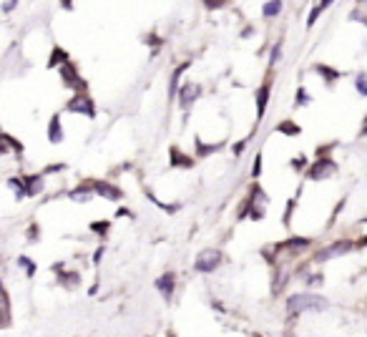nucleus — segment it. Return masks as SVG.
I'll return each mask as SVG.
<instances>
[{
    "label": "nucleus",
    "instance_id": "obj_1",
    "mask_svg": "<svg viewBox=\"0 0 367 337\" xmlns=\"http://www.w3.org/2000/svg\"><path fill=\"white\" fill-rule=\"evenodd\" d=\"M329 307V302L324 299V297H319V294H312V292H302V294H292L289 299H287V312L294 317V314H302V312H307V309H314V312H322V309H327Z\"/></svg>",
    "mask_w": 367,
    "mask_h": 337
},
{
    "label": "nucleus",
    "instance_id": "obj_2",
    "mask_svg": "<svg viewBox=\"0 0 367 337\" xmlns=\"http://www.w3.org/2000/svg\"><path fill=\"white\" fill-rule=\"evenodd\" d=\"M66 111L68 113H83L86 118H96V103H93V98L86 91L73 93V98L66 103Z\"/></svg>",
    "mask_w": 367,
    "mask_h": 337
},
{
    "label": "nucleus",
    "instance_id": "obj_3",
    "mask_svg": "<svg viewBox=\"0 0 367 337\" xmlns=\"http://www.w3.org/2000/svg\"><path fill=\"white\" fill-rule=\"evenodd\" d=\"M222 252L219 249H204L199 257H197V262H194V269L197 272H202V274H212L214 269H219V264H222Z\"/></svg>",
    "mask_w": 367,
    "mask_h": 337
},
{
    "label": "nucleus",
    "instance_id": "obj_4",
    "mask_svg": "<svg viewBox=\"0 0 367 337\" xmlns=\"http://www.w3.org/2000/svg\"><path fill=\"white\" fill-rule=\"evenodd\" d=\"M58 76H61V81H63V86H66V88H73L76 93H78V88H81V91H86V81L81 78L78 66H76L73 61H68L63 68H58Z\"/></svg>",
    "mask_w": 367,
    "mask_h": 337
},
{
    "label": "nucleus",
    "instance_id": "obj_5",
    "mask_svg": "<svg viewBox=\"0 0 367 337\" xmlns=\"http://www.w3.org/2000/svg\"><path fill=\"white\" fill-rule=\"evenodd\" d=\"M88 184H91L93 194H98V197H103V199L121 202V199L126 197V194H123V189H121V187H116V184H111V182H103V179H88Z\"/></svg>",
    "mask_w": 367,
    "mask_h": 337
},
{
    "label": "nucleus",
    "instance_id": "obj_6",
    "mask_svg": "<svg viewBox=\"0 0 367 337\" xmlns=\"http://www.w3.org/2000/svg\"><path fill=\"white\" fill-rule=\"evenodd\" d=\"M337 172V163L332 161V158H327V156H322V158H317L309 168H307V177L312 179V182H319V179H327V177H332Z\"/></svg>",
    "mask_w": 367,
    "mask_h": 337
},
{
    "label": "nucleus",
    "instance_id": "obj_7",
    "mask_svg": "<svg viewBox=\"0 0 367 337\" xmlns=\"http://www.w3.org/2000/svg\"><path fill=\"white\" fill-rule=\"evenodd\" d=\"M199 96H202V86H199V83H183V86L178 88V106H181L183 111H189L192 103H194Z\"/></svg>",
    "mask_w": 367,
    "mask_h": 337
},
{
    "label": "nucleus",
    "instance_id": "obj_8",
    "mask_svg": "<svg viewBox=\"0 0 367 337\" xmlns=\"http://www.w3.org/2000/svg\"><path fill=\"white\" fill-rule=\"evenodd\" d=\"M352 249V242H347V239H342V242H334V244H329V247H324L314 259L317 262H327V259H332V257H342V254H347Z\"/></svg>",
    "mask_w": 367,
    "mask_h": 337
},
{
    "label": "nucleus",
    "instance_id": "obj_9",
    "mask_svg": "<svg viewBox=\"0 0 367 337\" xmlns=\"http://www.w3.org/2000/svg\"><path fill=\"white\" fill-rule=\"evenodd\" d=\"M168 163H171V168H192L194 166V158L187 156L178 146H171L168 148Z\"/></svg>",
    "mask_w": 367,
    "mask_h": 337
},
{
    "label": "nucleus",
    "instance_id": "obj_10",
    "mask_svg": "<svg viewBox=\"0 0 367 337\" xmlns=\"http://www.w3.org/2000/svg\"><path fill=\"white\" fill-rule=\"evenodd\" d=\"M156 289L163 294V299H171L173 289H176V274L173 272H163L158 279H156Z\"/></svg>",
    "mask_w": 367,
    "mask_h": 337
},
{
    "label": "nucleus",
    "instance_id": "obj_11",
    "mask_svg": "<svg viewBox=\"0 0 367 337\" xmlns=\"http://www.w3.org/2000/svg\"><path fill=\"white\" fill-rule=\"evenodd\" d=\"M48 141L51 143H61L63 141V123H61V113H53L48 121Z\"/></svg>",
    "mask_w": 367,
    "mask_h": 337
},
{
    "label": "nucleus",
    "instance_id": "obj_12",
    "mask_svg": "<svg viewBox=\"0 0 367 337\" xmlns=\"http://www.w3.org/2000/svg\"><path fill=\"white\" fill-rule=\"evenodd\" d=\"M43 177L46 174H28V177H23V184H26V194L28 197H38L43 192Z\"/></svg>",
    "mask_w": 367,
    "mask_h": 337
},
{
    "label": "nucleus",
    "instance_id": "obj_13",
    "mask_svg": "<svg viewBox=\"0 0 367 337\" xmlns=\"http://www.w3.org/2000/svg\"><path fill=\"white\" fill-rule=\"evenodd\" d=\"M56 279H58V284H61L63 289H68V292L78 289V284H81V274H78V272H56Z\"/></svg>",
    "mask_w": 367,
    "mask_h": 337
},
{
    "label": "nucleus",
    "instance_id": "obj_14",
    "mask_svg": "<svg viewBox=\"0 0 367 337\" xmlns=\"http://www.w3.org/2000/svg\"><path fill=\"white\" fill-rule=\"evenodd\" d=\"M269 81L264 83V86H259V91H257V118L262 121L264 118V111H267V103H269Z\"/></svg>",
    "mask_w": 367,
    "mask_h": 337
},
{
    "label": "nucleus",
    "instance_id": "obj_15",
    "mask_svg": "<svg viewBox=\"0 0 367 337\" xmlns=\"http://www.w3.org/2000/svg\"><path fill=\"white\" fill-rule=\"evenodd\" d=\"M304 247H309V239H304V237H292V239L277 244L274 249H277V252H299V249H304Z\"/></svg>",
    "mask_w": 367,
    "mask_h": 337
},
{
    "label": "nucleus",
    "instance_id": "obj_16",
    "mask_svg": "<svg viewBox=\"0 0 367 337\" xmlns=\"http://www.w3.org/2000/svg\"><path fill=\"white\" fill-rule=\"evenodd\" d=\"M71 61V56H68V51L66 48H61V46H56L53 51H51V58H48V68H63L66 63Z\"/></svg>",
    "mask_w": 367,
    "mask_h": 337
},
{
    "label": "nucleus",
    "instance_id": "obj_17",
    "mask_svg": "<svg viewBox=\"0 0 367 337\" xmlns=\"http://www.w3.org/2000/svg\"><path fill=\"white\" fill-rule=\"evenodd\" d=\"M277 131L284 133V136H299V133H302V128H299L294 121H282V123H277Z\"/></svg>",
    "mask_w": 367,
    "mask_h": 337
},
{
    "label": "nucleus",
    "instance_id": "obj_18",
    "mask_svg": "<svg viewBox=\"0 0 367 337\" xmlns=\"http://www.w3.org/2000/svg\"><path fill=\"white\" fill-rule=\"evenodd\" d=\"M8 187H11V189L16 192V197H18V199H26V197H28V194H26V184H23V177H11V179H8Z\"/></svg>",
    "mask_w": 367,
    "mask_h": 337
},
{
    "label": "nucleus",
    "instance_id": "obj_19",
    "mask_svg": "<svg viewBox=\"0 0 367 337\" xmlns=\"http://www.w3.org/2000/svg\"><path fill=\"white\" fill-rule=\"evenodd\" d=\"M189 66H192V61H183V63H181V66H178V68L173 71V76H171V86H168V96H176V83H178V78H181V73H183V71H187Z\"/></svg>",
    "mask_w": 367,
    "mask_h": 337
},
{
    "label": "nucleus",
    "instance_id": "obj_20",
    "mask_svg": "<svg viewBox=\"0 0 367 337\" xmlns=\"http://www.w3.org/2000/svg\"><path fill=\"white\" fill-rule=\"evenodd\" d=\"M222 143H204L202 138H197V156H209L214 151H219Z\"/></svg>",
    "mask_w": 367,
    "mask_h": 337
},
{
    "label": "nucleus",
    "instance_id": "obj_21",
    "mask_svg": "<svg viewBox=\"0 0 367 337\" xmlns=\"http://www.w3.org/2000/svg\"><path fill=\"white\" fill-rule=\"evenodd\" d=\"M279 11H282V3H277V0H272V3H264V6H262L264 18H274V16H279Z\"/></svg>",
    "mask_w": 367,
    "mask_h": 337
},
{
    "label": "nucleus",
    "instance_id": "obj_22",
    "mask_svg": "<svg viewBox=\"0 0 367 337\" xmlns=\"http://www.w3.org/2000/svg\"><path fill=\"white\" fill-rule=\"evenodd\" d=\"M91 232L93 234H101V237H106L108 232H111V222H91Z\"/></svg>",
    "mask_w": 367,
    "mask_h": 337
},
{
    "label": "nucleus",
    "instance_id": "obj_23",
    "mask_svg": "<svg viewBox=\"0 0 367 337\" xmlns=\"http://www.w3.org/2000/svg\"><path fill=\"white\" fill-rule=\"evenodd\" d=\"M317 73H319V76H322L324 81H329V83L339 78V73H337L334 68H327V66H317Z\"/></svg>",
    "mask_w": 367,
    "mask_h": 337
},
{
    "label": "nucleus",
    "instance_id": "obj_24",
    "mask_svg": "<svg viewBox=\"0 0 367 337\" xmlns=\"http://www.w3.org/2000/svg\"><path fill=\"white\" fill-rule=\"evenodd\" d=\"M18 267H23L28 277H33V274H36V264H33V262L26 257V254H21V257H18Z\"/></svg>",
    "mask_w": 367,
    "mask_h": 337
},
{
    "label": "nucleus",
    "instance_id": "obj_25",
    "mask_svg": "<svg viewBox=\"0 0 367 337\" xmlns=\"http://www.w3.org/2000/svg\"><path fill=\"white\" fill-rule=\"evenodd\" d=\"M324 8H329V3H319V6H314L312 13H309V18H307V26H314V21L319 18V13H322Z\"/></svg>",
    "mask_w": 367,
    "mask_h": 337
},
{
    "label": "nucleus",
    "instance_id": "obj_26",
    "mask_svg": "<svg viewBox=\"0 0 367 337\" xmlns=\"http://www.w3.org/2000/svg\"><path fill=\"white\" fill-rule=\"evenodd\" d=\"M11 324V314H8V304H0V329Z\"/></svg>",
    "mask_w": 367,
    "mask_h": 337
},
{
    "label": "nucleus",
    "instance_id": "obj_27",
    "mask_svg": "<svg viewBox=\"0 0 367 337\" xmlns=\"http://www.w3.org/2000/svg\"><path fill=\"white\" fill-rule=\"evenodd\" d=\"M6 141H8V146H11V148H13L16 153H23V143H21L18 138H13L11 133H6Z\"/></svg>",
    "mask_w": 367,
    "mask_h": 337
},
{
    "label": "nucleus",
    "instance_id": "obj_28",
    "mask_svg": "<svg viewBox=\"0 0 367 337\" xmlns=\"http://www.w3.org/2000/svg\"><path fill=\"white\" fill-rule=\"evenodd\" d=\"M252 177H254V179H259V177H262V153H257V156H254V166H252Z\"/></svg>",
    "mask_w": 367,
    "mask_h": 337
},
{
    "label": "nucleus",
    "instance_id": "obj_29",
    "mask_svg": "<svg viewBox=\"0 0 367 337\" xmlns=\"http://www.w3.org/2000/svg\"><path fill=\"white\" fill-rule=\"evenodd\" d=\"M28 239H31V242H38V239H41V227H38V224H31V227H28Z\"/></svg>",
    "mask_w": 367,
    "mask_h": 337
},
{
    "label": "nucleus",
    "instance_id": "obj_30",
    "mask_svg": "<svg viewBox=\"0 0 367 337\" xmlns=\"http://www.w3.org/2000/svg\"><path fill=\"white\" fill-rule=\"evenodd\" d=\"M357 88H359V93H362V96H367V76H364V73H359V76H357Z\"/></svg>",
    "mask_w": 367,
    "mask_h": 337
},
{
    "label": "nucleus",
    "instance_id": "obj_31",
    "mask_svg": "<svg viewBox=\"0 0 367 337\" xmlns=\"http://www.w3.org/2000/svg\"><path fill=\"white\" fill-rule=\"evenodd\" d=\"M307 103H309V96H307L304 88H299L297 91V106H307Z\"/></svg>",
    "mask_w": 367,
    "mask_h": 337
},
{
    "label": "nucleus",
    "instance_id": "obj_32",
    "mask_svg": "<svg viewBox=\"0 0 367 337\" xmlns=\"http://www.w3.org/2000/svg\"><path fill=\"white\" fill-rule=\"evenodd\" d=\"M279 58H282V43H277V46H274V51H272V61H269V66H274V63H277Z\"/></svg>",
    "mask_w": 367,
    "mask_h": 337
},
{
    "label": "nucleus",
    "instance_id": "obj_33",
    "mask_svg": "<svg viewBox=\"0 0 367 337\" xmlns=\"http://www.w3.org/2000/svg\"><path fill=\"white\" fill-rule=\"evenodd\" d=\"M244 146H247V141H237V143L232 146V153H237V156H239V153L244 151Z\"/></svg>",
    "mask_w": 367,
    "mask_h": 337
},
{
    "label": "nucleus",
    "instance_id": "obj_34",
    "mask_svg": "<svg viewBox=\"0 0 367 337\" xmlns=\"http://www.w3.org/2000/svg\"><path fill=\"white\" fill-rule=\"evenodd\" d=\"M307 284H312V287H317V284H322V274H314V277H307Z\"/></svg>",
    "mask_w": 367,
    "mask_h": 337
},
{
    "label": "nucleus",
    "instance_id": "obj_35",
    "mask_svg": "<svg viewBox=\"0 0 367 337\" xmlns=\"http://www.w3.org/2000/svg\"><path fill=\"white\" fill-rule=\"evenodd\" d=\"M16 8H18V3H3V13H11Z\"/></svg>",
    "mask_w": 367,
    "mask_h": 337
},
{
    "label": "nucleus",
    "instance_id": "obj_36",
    "mask_svg": "<svg viewBox=\"0 0 367 337\" xmlns=\"http://www.w3.org/2000/svg\"><path fill=\"white\" fill-rule=\"evenodd\" d=\"M101 259H103V247H101V249H96V254H93V264H98Z\"/></svg>",
    "mask_w": 367,
    "mask_h": 337
},
{
    "label": "nucleus",
    "instance_id": "obj_37",
    "mask_svg": "<svg viewBox=\"0 0 367 337\" xmlns=\"http://www.w3.org/2000/svg\"><path fill=\"white\" fill-rule=\"evenodd\" d=\"M292 166H294V168H302V166H304V156L294 158V161H292Z\"/></svg>",
    "mask_w": 367,
    "mask_h": 337
},
{
    "label": "nucleus",
    "instance_id": "obj_38",
    "mask_svg": "<svg viewBox=\"0 0 367 337\" xmlns=\"http://www.w3.org/2000/svg\"><path fill=\"white\" fill-rule=\"evenodd\" d=\"M207 8H209V11H214V8H222V0H219V3H217V0H209V3H207Z\"/></svg>",
    "mask_w": 367,
    "mask_h": 337
},
{
    "label": "nucleus",
    "instance_id": "obj_39",
    "mask_svg": "<svg viewBox=\"0 0 367 337\" xmlns=\"http://www.w3.org/2000/svg\"><path fill=\"white\" fill-rule=\"evenodd\" d=\"M116 214H118V217H133V214H131V209H118Z\"/></svg>",
    "mask_w": 367,
    "mask_h": 337
},
{
    "label": "nucleus",
    "instance_id": "obj_40",
    "mask_svg": "<svg viewBox=\"0 0 367 337\" xmlns=\"http://www.w3.org/2000/svg\"><path fill=\"white\" fill-rule=\"evenodd\" d=\"M362 136H367V118H364V126H362Z\"/></svg>",
    "mask_w": 367,
    "mask_h": 337
},
{
    "label": "nucleus",
    "instance_id": "obj_41",
    "mask_svg": "<svg viewBox=\"0 0 367 337\" xmlns=\"http://www.w3.org/2000/svg\"><path fill=\"white\" fill-rule=\"evenodd\" d=\"M0 297H6V289H3V282H0Z\"/></svg>",
    "mask_w": 367,
    "mask_h": 337
},
{
    "label": "nucleus",
    "instance_id": "obj_42",
    "mask_svg": "<svg viewBox=\"0 0 367 337\" xmlns=\"http://www.w3.org/2000/svg\"><path fill=\"white\" fill-rule=\"evenodd\" d=\"M166 337H176V334H173V332H168V334H166Z\"/></svg>",
    "mask_w": 367,
    "mask_h": 337
},
{
    "label": "nucleus",
    "instance_id": "obj_43",
    "mask_svg": "<svg viewBox=\"0 0 367 337\" xmlns=\"http://www.w3.org/2000/svg\"><path fill=\"white\" fill-rule=\"evenodd\" d=\"M254 337H262V334H254Z\"/></svg>",
    "mask_w": 367,
    "mask_h": 337
},
{
    "label": "nucleus",
    "instance_id": "obj_44",
    "mask_svg": "<svg viewBox=\"0 0 367 337\" xmlns=\"http://www.w3.org/2000/svg\"><path fill=\"white\" fill-rule=\"evenodd\" d=\"M364 224H367V217H364Z\"/></svg>",
    "mask_w": 367,
    "mask_h": 337
}]
</instances>
